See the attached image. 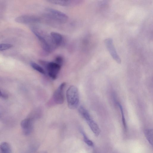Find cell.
<instances>
[{
	"label": "cell",
	"instance_id": "10",
	"mask_svg": "<svg viewBox=\"0 0 153 153\" xmlns=\"http://www.w3.org/2000/svg\"><path fill=\"white\" fill-rule=\"evenodd\" d=\"M47 1L55 4L63 6H70L77 4L79 1L75 0H48Z\"/></svg>",
	"mask_w": 153,
	"mask_h": 153
},
{
	"label": "cell",
	"instance_id": "4",
	"mask_svg": "<svg viewBox=\"0 0 153 153\" xmlns=\"http://www.w3.org/2000/svg\"><path fill=\"white\" fill-rule=\"evenodd\" d=\"M40 62L45 68L49 76L53 79H55L61 66L55 62H47L41 60Z\"/></svg>",
	"mask_w": 153,
	"mask_h": 153
},
{
	"label": "cell",
	"instance_id": "1",
	"mask_svg": "<svg viewBox=\"0 0 153 153\" xmlns=\"http://www.w3.org/2000/svg\"><path fill=\"white\" fill-rule=\"evenodd\" d=\"M32 31L39 41L43 50L46 53L52 52L56 47L53 44L49 36L38 28L32 27Z\"/></svg>",
	"mask_w": 153,
	"mask_h": 153
},
{
	"label": "cell",
	"instance_id": "6",
	"mask_svg": "<svg viewBox=\"0 0 153 153\" xmlns=\"http://www.w3.org/2000/svg\"><path fill=\"white\" fill-rule=\"evenodd\" d=\"M82 116L85 120L95 135L98 136L100 132V129L97 124L92 119L88 112H84Z\"/></svg>",
	"mask_w": 153,
	"mask_h": 153
},
{
	"label": "cell",
	"instance_id": "20",
	"mask_svg": "<svg viewBox=\"0 0 153 153\" xmlns=\"http://www.w3.org/2000/svg\"><path fill=\"white\" fill-rule=\"evenodd\" d=\"M42 153H47L46 152H44Z\"/></svg>",
	"mask_w": 153,
	"mask_h": 153
},
{
	"label": "cell",
	"instance_id": "2",
	"mask_svg": "<svg viewBox=\"0 0 153 153\" xmlns=\"http://www.w3.org/2000/svg\"><path fill=\"white\" fill-rule=\"evenodd\" d=\"M68 105L70 109L77 108L79 105V97L77 88L74 85L70 86L66 93Z\"/></svg>",
	"mask_w": 153,
	"mask_h": 153
},
{
	"label": "cell",
	"instance_id": "7",
	"mask_svg": "<svg viewBox=\"0 0 153 153\" xmlns=\"http://www.w3.org/2000/svg\"><path fill=\"white\" fill-rule=\"evenodd\" d=\"M66 83L63 82L54 91L53 99L54 102L57 104H62L64 101V90Z\"/></svg>",
	"mask_w": 153,
	"mask_h": 153
},
{
	"label": "cell",
	"instance_id": "16",
	"mask_svg": "<svg viewBox=\"0 0 153 153\" xmlns=\"http://www.w3.org/2000/svg\"><path fill=\"white\" fill-rule=\"evenodd\" d=\"M117 104L119 107L120 108V110L121 111V112L122 119V121H123V126H124V129L125 130H126V125L125 119V117L124 116L123 107H122L121 105L119 103V102L117 103Z\"/></svg>",
	"mask_w": 153,
	"mask_h": 153
},
{
	"label": "cell",
	"instance_id": "3",
	"mask_svg": "<svg viewBox=\"0 0 153 153\" xmlns=\"http://www.w3.org/2000/svg\"><path fill=\"white\" fill-rule=\"evenodd\" d=\"M45 15L48 18L60 23H65L68 19V16L65 13L52 8H47Z\"/></svg>",
	"mask_w": 153,
	"mask_h": 153
},
{
	"label": "cell",
	"instance_id": "5",
	"mask_svg": "<svg viewBox=\"0 0 153 153\" xmlns=\"http://www.w3.org/2000/svg\"><path fill=\"white\" fill-rule=\"evenodd\" d=\"M106 48L113 59L118 64L121 63V59L114 47L112 39L111 38L104 40Z\"/></svg>",
	"mask_w": 153,
	"mask_h": 153
},
{
	"label": "cell",
	"instance_id": "14",
	"mask_svg": "<svg viewBox=\"0 0 153 153\" xmlns=\"http://www.w3.org/2000/svg\"><path fill=\"white\" fill-rule=\"evenodd\" d=\"M30 65L32 67L34 70L38 71L39 73L45 74V71L44 69L40 66L34 62H31Z\"/></svg>",
	"mask_w": 153,
	"mask_h": 153
},
{
	"label": "cell",
	"instance_id": "19",
	"mask_svg": "<svg viewBox=\"0 0 153 153\" xmlns=\"http://www.w3.org/2000/svg\"><path fill=\"white\" fill-rule=\"evenodd\" d=\"M0 97L4 98H7V96L3 93H2L0 90Z\"/></svg>",
	"mask_w": 153,
	"mask_h": 153
},
{
	"label": "cell",
	"instance_id": "13",
	"mask_svg": "<svg viewBox=\"0 0 153 153\" xmlns=\"http://www.w3.org/2000/svg\"><path fill=\"white\" fill-rule=\"evenodd\" d=\"M145 136L149 143L152 145L153 144V130L151 129H146L144 131Z\"/></svg>",
	"mask_w": 153,
	"mask_h": 153
},
{
	"label": "cell",
	"instance_id": "11",
	"mask_svg": "<svg viewBox=\"0 0 153 153\" xmlns=\"http://www.w3.org/2000/svg\"><path fill=\"white\" fill-rule=\"evenodd\" d=\"M50 36L53 44L56 48L62 43L63 37L60 34L53 32L51 33Z\"/></svg>",
	"mask_w": 153,
	"mask_h": 153
},
{
	"label": "cell",
	"instance_id": "9",
	"mask_svg": "<svg viewBox=\"0 0 153 153\" xmlns=\"http://www.w3.org/2000/svg\"><path fill=\"white\" fill-rule=\"evenodd\" d=\"M21 126L23 134L26 135L30 134L33 129V121L30 118H26L22 120Z\"/></svg>",
	"mask_w": 153,
	"mask_h": 153
},
{
	"label": "cell",
	"instance_id": "12",
	"mask_svg": "<svg viewBox=\"0 0 153 153\" xmlns=\"http://www.w3.org/2000/svg\"><path fill=\"white\" fill-rule=\"evenodd\" d=\"M1 153H11V147L9 144L7 142H4L0 145Z\"/></svg>",
	"mask_w": 153,
	"mask_h": 153
},
{
	"label": "cell",
	"instance_id": "18",
	"mask_svg": "<svg viewBox=\"0 0 153 153\" xmlns=\"http://www.w3.org/2000/svg\"><path fill=\"white\" fill-rule=\"evenodd\" d=\"M63 62V58L60 56H56L55 59V62L56 63L62 66Z\"/></svg>",
	"mask_w": 153,
	"mask_h": 153
},
{
	"label": "cell",
	"instance_id": "15",
	"mask_svg": "<svg viewBox=\"0 0 153 153\" xmlns=\"http://www.w3.org/2000/svg\"><path fill=\"white\" fill-rule=\"evenodd\" d=\"M80 132L82 134L84 137V140L85 143L90 146H93L94 143L92 141L89 140L86 136L84 132L82 130L80 129Z\"/></svg>",
	"mask_w": 153,
	"mask_h": 153
},
{
	"label": "cell",
	"instance_id": "8",
	"mask_svg": "<svg viewBox=\"0 0 153 153\" xmlns=\"http://www.w3.org/2000/svg\"><path fill=\"white\" fill-rule=\"evenodd\" d=\"M16 21L19 23L27 24L39 22L40 21V19L36 15H26L17 18Z\"/></svg>",
	"mask_w": 153,
	"mask_h": 153
},
{
	"label": "cell",
	"instance_id": "17",
	"mask_svg": "<svg viewBox=\"0 0 153 153\" xmlns=\"http://www.w3.org/2000/svg\"><path fill=\"white\" fill-rule=\"evenodd\" d=\"M12 46L11 45L7 43H0V51H3L11 48Z\"/></svg>",
	"mask_w": 153,
	"mask_h": 153
}]
</instances>
